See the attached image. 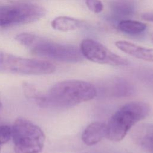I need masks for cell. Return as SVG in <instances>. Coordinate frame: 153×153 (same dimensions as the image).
I'll list each match as a JSON object with an SVG mask.
<instances>
[{
    "mask_svg": "<svg viewBox=\"0 0 153 153\" xmlns=\"http://www.w3.org/2000/svg\"><path fill=\"white\" fill-rule=\"evenodd\" d=\"M97 88L91 84L77 79L60 81L53 85L39 102L57 107H70L94 99Z\"/></svg>",
    "mask_w": 153,
    "mask_h": 153,
    "instance_id": "1",
    "label": "cell"
},
{
    "mask_svg": "<svg viewBox=\"0 0 153 153\" xmlns=\"http://www.w3.org/2000/svg\"><path fill=\"white\" fill-rule=\"evenodd\" d=\"M15 39L39 57L68 63L79 62L84 59L78 47L56 42L33 33H22L17 35Z\"/></svg>",
    "mask_w": 153,
    "mask_h": 153,
    "instance_id": "2",
    "label": "cell"
},
{
    "mask_svg": "<svg viewBox=\"0 0 153 153\" xmlns=\"http://www.w3.org/2000/svg\"><path fill=\"white\" fill-rule=\"evenodd\" d=\"M150 106L142 102L127 103L119 108L106 124V137L110 140H121L139 121L147 117Z\"/></svg>",
    "mask_w": 153,
    "mask_h": 153,
    "instance_id": "3",
    "label": "cell"
},
{
    "mask_svg": "<svg viewBox=\"0 0 153 153\" xmlns=\"http://www.w3.org/2000/svg\"><path fill=\"white\" fill-rule=\"evenodd\" d=\"M11 129L15 153H40L42 151L45 135L38 126L27 119L19 117L14 121Z\"/></svg>",
    "mask_w": 153,
    "mask_h": 153,
    "instance_id": "4",
    "label": "cell"
},
{
    "mask_svg": "<svg viewBox=\"0 0 153 153\" xmlns=\"http://www.w3.org/2000/svg\"><path fill=\"white\" fill-rule=\"evenodd\" d=\"M56 66L51 62L29 59L0 51V72L22 75H46L55 72Z\"/></svg>",
    "mask_w": 153,
    "mask_h": 153,
    "instance_id": "5",
    "label": "cell"
},
{
    "mask_svg": "<svg viewBox=\"0 0 153 153\" xmlns=\"http://www.w3.org/2000/svg\"><path fill=\"white\" fill-rule=\"evenodd\" d=\"M46 13L42 7L28 3L0 5V27H7L19 24L34 22Z\"/></svg>",
    "mask_w": 153,
    "mask_h": 153,
    "instance_id": "6",
    "label": "cell"
},
{
    "mask_svg": "<svg viewBox=\"0 0 153 153\" xmlns=\"http://www.w3.org/2000/svg\"><path fill=\"white\" fill-rule=\"evenodd\" d=\"M79 49L84 57L96 63L115 66H127L129 63L126 59L113 53L102 44L91 38L83 39Z\"/></svg>",
    "mask_w": 153,
    "mask_h": 153,
    "instance_id": "7",
    "label": "cell"
},
{
    "mask_svg": "<svg viewBox=\"0 0 153 153\" xmlns=\"http://www.w3.org/2000/svg\"><path fill=\"white\" fill-rule=\"evenodd\" d=\"M103 93L109 97H123L132 95L134 92V88L124 79L115 78L103 83Z\"/></svg>",
    "mask_w": 153,
    "mask_h": 153,
    "instance_id": "8",
    "label": "cell"
},
{
    "mask_svg": "<svg viewBox=\"0 0 153 153\" xmlns=\"http://www.w3.org/2000/svg\"><path fill=\"white\" fill-rule=\"evenodd\" d=\"M134 142L144 151L153 153V124L143 123L138 124L131 132Z\"/></svg>",
    "mask_w": 153,
    "mask_h": 153,
    "instance_id": "9",
    "label": "cell"
},
{
    "mask_svg": "<svg viewBox=\"0 0 153 153\" xmlns=\"http://www.w3.org/2000/svg\"><path fill=\"white\" fill-rule=\"evenodd\" d=\"M115 46L123 52L135 58L153 62V49L138 45L133 42L119 40L115 42Z\"/></svg>",
    "mask_w": 153,
    "mask_h": 153,
    "instance_id": "10",
    "label": "cell"
},
{
    "mask_svg": "<svg viewBox=\"0 0 153 153\" xmlns=\"http://www.w3.org/2000/svg\"><path fill=\"white\" fill-rule=\"evenodd\" d=\"M106 136V124L95 121L90 123L81 135L82 142L87 145H96Z\"/></svg>",
    "mask_w": 153,
    "mask_h": 153,
    "instance_id": "11",
    "label": "cell"
},
{
    "mask_svg": "<svg viewBox=\"0 0 153 153\" xmlns=\"http://www.w3.org/2000/svg\"><path fill=\"white\" fill-rule=\"evenodd\" d=\"M51 25L55 30L68 32L76 30L82 27L84 25V22L71 17L59 16L51 21Z\"/></svg>",
    "mask_w": 153,
    "mask_h": 153,
    "instance_id": "12",
    "label": "cell"
},
{
    "mask_svg": "<svg viewBox=\"0 0 153 153\" xmlns=\"http://www.w3.org/2000/svg\"><path fill=\"white\" fill-rule=\"evenodd\" d=\"M112 12L121 17L131 16L135 10V5L132 0H112L110 2Z\"/></svg>",
    "mask_w": 153,
    "mask_h": 153,
    "instance_id": "13",
    "label": "cell"
},
{
    "mask_svg": "<svg viewBox=\"0 0 153 153\" xmlns=\"http://www.w3.org/2000/svg\"><path fill=\"white\" fill-rule=\"evenodd\" d=\"M118 28L123 33L136 35L144 32L146 29V25L137 20L126 19L122 20L118 23Z\"/></svg>",
    "mask_w": 153,
    "mask_h": 153,
    "instance_id": "14",
    "label": "cell"
},
{
    "mask_svg": "<svg viewBox=\"0 0 153 153\" xmlns=\"http://www.w3.org/2000/svg\"><path fill=\"white\" fill-rule=\"evenodd\" d=\"M12 129L8 125H0V145L7 143L11 138Z\"/></svg>",
    "mask_w": 153,
    "mask_h": 153,
    "instance_id": "15",
    "label": "cell"
},
{
    "mask_svg": "<svg viewBox=\"0 0 153 153\" xmlns=\"http://www.w3.org/2000/svg\"><path fill=\"white\" fill-rule=\"evenodd\" d=\"M85 3L87 8L93 13L99 14L103 10V4L100 0H85Z\"/></svg>",
    "mask_w": 153,
    "mask_h": 153,
    "instance_id": "16",
    "label": "cell"
},
{
    "mask_svg": "<svg viewBox=\"0 0 153 153\" xmlns=\"http://www.w3.org/2000/svg\"><path fill=\"white\" fill-rule=\"evenodd\" d=\"M2 108V102L0 99V111L1 110V109Z\"/></svg>",
    "mask_w": 153,
    "mask_h": 153,
    "instance_id": "17",
    "label": "cell"
},
{
    "mask_svg": "<svg viewBox=\"0 0 153 153\" xmlns=\"http://www.w3.org/2000/svg\"><path fill=\"white\" fill-rule=\"evenodd\" d=\"M150 37H151V41H152V42H153V32L151 33Z\"/></svg>",
    "mask_w": 153,
    "mask_h": 153,
    "instance_id": "18",
    "label": "cell"
},
{
    "mask_svg": "<svg viewBox=\"0 0 153 153\" xmlns=\"http://www.w3.org/2000/svg\"><path fill=\"white\" fill-rule=\"evenodd\" d=\"M2 145H0V151H1V148H2Z\"/></svg>",
    "mask_w": 153,
    "mask_h": 153,
    "instance_id": "19",
    "label": "cell"
}]
</instances>
